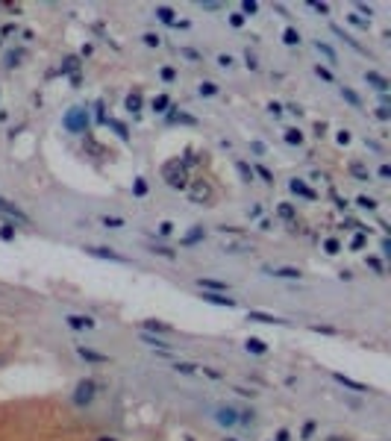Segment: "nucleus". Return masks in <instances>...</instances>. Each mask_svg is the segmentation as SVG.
Returning a JSON list of instances; mask_svg holds the SVG:
<instances>
[{
	"label": "nucleus",
	"instance_id": "obj_29",
	"mask_svg": "<svg viewBox=\"0 0 391 441\" xmlns=\"http://www.w3.org/2000/svg\"><path fill=\"white\" fill-rule=\"evenodd\" d=\"M356 206H359V209H368V212H374V209H376V200H374V197H365V194H362V197H356Z\"/></svg>",
	"mask_w": 391,
	"mask_h": 441
},
{
	"label": "nucleus",
	"instance_id": "obj_58",
	"mask_svg": "<svg viewBox=\"0 0 391 441\" xmlns=\"http://www.w3.org/2000/svg\"><path fill=\"white\" fill-rule=\"evenodd\" d=\"M18 59H21V53H9V56H6V62H9V68H15V65H18Z\"/></svg>",
	"mask_w": 391,
	"mask_h": 441
},
{
	"label": "nucleus",
	"instance_id": "obj_31",
	"mask_svg": "<svg viewBox=\"0 0 391 441\" xmlns=\"http://www.w3.org/2000/svg\"><path fill=\"white\" fill-rule=\"evenodd\" d=\"M127 109H130V112H138V109H141V94H138V91L127 97Z\"/></svg>",
	"mask_w": 391,
	"mask_h": 441
},
{
	"label": "nucleus",
	"instance_id": "obj_50",
	"mask_svg": "<svg viewBox=\"0 0 391 441\" xmlns=\"http://www.w3.org/2000/svg\"><path fill=\"white\" fill-rule=\"evenodd\" d=\"M230 24H233V27H244V15H241V12H233V15H230Z\"/></svg>",
	"mask_w": 391,
	"mask_h": 441
},
{
	"label": "nucleus",
	"instance_id": "obj_35",
	"mask_svg": "<svg viewBox=\"0 0 391 441\" xmlns=\"http://www.w3.org/2000/svg\"><path fill=\"white\" fill-rule=\"evenodd\" d=\"M156 233H159V236H165V238L174 236V224H171V220H162V224L156 227Z\"/></svg>",
	"mask_w": 391,
	"mask_h": 441
},
{
	"label": "nucleus",
	"instance_id": "obj_56",
	"mask_svg": "<svg viewBox=\"0 0 391 441\" xmlns=\"http://www.w3.org/2000/svg\"><path fill=\"white\" fill-rule=\"evenodd\" d=\"M174 77H177V71H174V68H162V80H165V83H171Z\"/></svg>",
	"mask_w": 391,
	"mask_h": 441
},
{
	"label": "nucleus",
	"instance_id": "obj_1",
	"mask_svg": "<svg viewBox=\"0 0 391 441\" xmlns=\"http://www.w3.org/2000/svg\"><path fill=\"white\" fill-rule=\"evenodd\" d=\"M162 177H165V183H168L171 188H177V191H186V188H188L186 165H183L180 159H174V162H165V168H162Z\"/></svg>",
	"mask_w": 391,
	"mask_h": 441
},
{
	"label": "nucleus",
	"instance_id": "obj_4",
	"mask_svg": "<svg viewBox=\"0 0 391 441\" xmlns=\"http://www.w3.org/2000/svg\"><path fill=\"white\" fill-rule=\"evenodd\" d=\"M188 197L194 200V203H206V200H212V188L206 180H194V183H188Z\"/></svg>",
	"mask_w": 391,
	"mask_h": 441
},
{
	"label": "nucleus",
	"instance_id": "obj_63",
	"mask_svg": "<svg viewBox=\"0 0 391 441\" xmlns=\"http://www.w3.org/2000/svg\"><path fill=\"white\" fill-rule=\"evenodd\" d=\"M97 441H115V438H109V435H103V438H97Z\"/></svg>",
	"mask_w": 391,
	"mask_h": 441
},
{
	"label": "nucleus",
	"instance_id": "obj_30",
	"mask_svg": "<svg viewBox=\"0 0 391 441\" xmlns=\"http://www.w3.org/2000/svg\"><path fill=\"white\" fill-rule=\"evenodd\" d=\"M103 124H109V127H112V130H115V133H118L121 138H130V133H127V127H124L121 121H109V118H106Z\"/></svg>",
	"mask_w": 391,
	"mask_h": 441
},
{
	"label": "nucleus",
	"instance_id": "obj_42",
	"mask_svg": "<svg viewBox=\"0 0 391 441\" xmlns=\"http://www.w3.org/2000/svg\"><path fill=\"white\" fill-rule=\"evenodd\" d=\"M103 224H106V227H115V230H118V227H124V218H115V215H103Z\"/></svg>",
	"mask_w": 391,
	"mask_h": 441
},
{
	"label": "nucleus",
	"instance_id": "obj_57",
	"mask_svg": "<svg viewBox=\"0 0 391 441\" xmlns=\"http://www.w3.org/2000/svg\"><path fill=\"white\" fill-rule=\"evenodd\" d=\"M336 138H339V144H350V133H347V130H339Z\"/></svg>",
	"mask_w": 391,
	"mask_h": 441
},
{
	"label": "nucleus",
	"instance_id": "obj_17",
	"mask_svg": "<svg viewBox=\"0 0 391 441\" xmlns=\"http://www.w3.org/2000/svg\"><path fill=\"white\" fill-rule=\"evenodd\" d=\"M141 333H150V336H153V333H171V326L162 323V321H144L141 323Z\"/></svg>",
	"mask_w": 391,
	"mask_h": 441
},
{
	"label": "nucleus",
	"instance_id": "obj_25",
	"mask_svg": "<svg viewBox=\"0 0 391 441\" xmlns=\"http://www.w3.org/2000/svg\"><path fill=\"white\" fill-rule=\"evenodd\" d=\"M174 371H177V373H186V376H188V373H197L200 368H197V365H191V362H177V365H174Z\"/></svg>",
	"mask_w": 391,
	"mask_h": 441
},
{
	"label": "nucleus",
	"instance_id": "obj_6",
	"mask_svg": "<svg viewBox=\"0 0 391 441\" xmlns=\"http://www.w3.org/2000/svg\"><path fill=\"white\" fill-rule=\"evenodd\" d=\"M65 323H68L71 329H80V333H88V329L97 326L94 318H88V315H65Z\"/></svg>",
	"mask_w": 391,
	"mask_h": 441
},
{
	"label": "nucleus",
	"instance_id": "obj_53",
	"mask_svg": "<svg viewBox=\"0 0 391 441\" xmlns=\"http://www.w3.org/2000/svg\"><path fill=\"white\" fill-rule=\"evenodd\" d=\"M376 118H379V121H388V118H391L388 106H379V109H376Z\"/></svg>",
	"mask_w": 391,
	"mask_h": 441
},
{
	"label": "nucleus",
	"instance_id": "obj_55",
	"mask_svg": "<svg viewBox=\"0 0 391 441\" xmlns=\"http://www.w3.org/2000/svg\"><path fill=\"white\" fill-rule=\"evenodd\" d=\"M244 59H247V68H250V71H259V65H256V56L250 50H247V56H244Z\"/></svg>",
	"mask_w": 391,
	"mask_h": 441
},
{
	"label": "nucleus",
	"instance_id": "obj_15",
	"mask_svg": "<svg viewBox=\"0 0 391 441\" xmlns=\"http://www.w3.org/2000/svg\"><path fill=\"white\" fill-rule=\"evenodd\" d=\"M85 253H91V256H100V259H112V262H124L115 250H109V247H85Z\"/></svg>",
	"mask_w": 391,
	"mask_h": 441
},
{
	"label": "nucleus",
	"instance_id": "obj_44",
	"mask_svg": "<svg viewBox=\"0 0 391 441\" xmlns=\"http://www.w3.org/2000/svg\"><path fill=\"white\" fill-rule=\"evenodd\" d=\"M315 47H318V50H321L323 56H326V59H329V62H336V53H332V47H326V44H323V41H318V44H315Z\"/></svg>",
	"mask_w": 391,
	"mask_h": 441
},
{
	"label": "nucleus",
	"instance_id": "obj_34",
	"mask_svg": "<svg viewBox=\"0 0 391 441\" xmlns=\"http://www.w3.org/2000/svg\"><path fill=\"white\" fill-rule=\"evenodd\" d=\"M0 238H3V241H12V238H15V227H12V224H3V227H0Z\"/></svg>",
	"mask_w": 391,
	"mask_h": 441
},
{
	"label": "nucleus",
	"instance_id": "obj_16",
	"mask_svg": "<svg viewBox=\"0 0 391 441\" xmlns=\"http://www.w3.org/2000/svg\"><path fill=\"white\" fill-rule=\"evenodd\" d=\"M141 341L147 344V347H153V350H159V353H168L171 347L165 344V341H159L156 336H150V333H141Z\"/></svg>",
	"mask_w": 391,
	"mask_h": 441
},
{
	"label": "nucleus",
	"instance_id": "obj_3",
	"mask_svg": "<svg viewBox=\"0 0 391 441\" xmlns=\"http://www.w3.org/2000/svg\"><path fill=\"white\" fill-rule=\"evenodd\" d=\"M62 124H65V130H71V133H85L88 130V115H85V109H71Z\"/></svg>",
	"mask_w": 391,
	"mask_h": 441
},
{
	"label": "nucleus",
	"instance_id": "obj_7",
	"mask_svg": "<svg viewBox=\"0 0 391 441\" xmlns=\"http://www.w3.org/2000/svg\"><path fill=\"white\" fill-rule=\"evenodd\" d=\"M203 300L206 303H215V306H227V309L236 306V300L230 294H221V291H203Z\"/></svg>",
	"mask_w": 391,
	"mask_h": 441
},
{
	"label": "nucleus",
	"instance_id": "obj_11",
	"mask_svg": "<svg viewBox=\"0 0 391 441\" xmlns=\"http://www.w3.org/2000/svg\"><path fill=\"white\" fill-rule=\"evenodd\" d=\"M244 350L253 353V356H265V353H268V344H265L262 339H256V336H250V339L244 341Z\"/></svg>",
	"mask_w": 391,
	"mask_h": 441
},
{
	"label": "nucleus",
	"instance_id": "obj_19",
	"mask_svg": "<svg viewBox=\"0 0 391 441\" xmlns=\"http://www.w3.org/2000/svg\"><path fill=\"white\" fill-rule=\"evenodd\" d=\"M0 212H6V215H12V218H18V220H27V215H24L15 203H9V200H0Z\"/></svg>",
	"mask_w": 391,
	"mask_h": 441
},
{
	"label": "nucleus",
	"instance_id": "obj_33",
	"mask_svg": "<svg viewBox=\"0 0 391 441\" xmlns=\"http://www.w3.org/2000/svg\"><path fill=\"white\" fill-rule=\"evenodd\" d=\"M253 174H259V177H262L265 183H271V186H273V174H271L268 168H265V165H256V168H253Z\"/></svg>",
	"mask_w": 391,
	"mask_h": 441
},
{
	"label": "nucleus",
	"instance_id": "obj_47",
	"mask_svg": "<svg viewBox=\"0 0 391 441\" xmlns=\"http://www.w3.org/2000/svg\"><path fill=\"white\" fill-rule=\"evenodd\" d=\"M133 191H136L138 197H144V194H147V183H144V180H136V186H133Z\"/></svg>",
	"mask_w": 391,
	"mask_h": 441
},
{
	"label": "nucleus",
	"instance_id": "obj_18",
	"mask_svg": "<svg viewBox=\"0 0 391 441\" xmlns=\"http://www.w3.org/2000/svg\"><path fill=\"white\" fill-rule=\"evenodd\" d=\"M156 18L162 21V24H171V27H177V21H174V9H168V6H156Z\"/></svg>",
	"mask_w": 391,
	"mask_h": 441
},
{
	"label": "nucleus",
	"instance_id": "obj_12",
	"mask_svg": "<svg viewBox=\"0 0 391 441\" xmlns=\"http://www.w3.org/2000/svg\"><path fill=\"white\" fill-rule=\"evenodd\" d=\"M365 80H368V83L374 85L376 91H382V94L388 91V80H385V77H379L376 71H365Z\"/></svg>",
	"mask_w": 391,
	"mask_h": 441
},
{
	"label": "nucleus",
	"instance_id": "obj_38",
	"mask_svg": "<svg viewBox=\"0 0 391 441\" xmlns=\"http://www.w3.org/2000/svg\"><path fill=\"white\" fill-rule=\"evenodd\" d=\"M141 41H144L147 47H159V44H162V38H159L156 33H144V38H141Z\"/></svg>",
	"mask_w": 391,
	"mask_h": 441
},
{
	"label": "nucleus",
	"instance_id": "obj_28",
	"mask_svg": "<svg viewBox=\"0 0 391 441\" xmlns=\"http://www.w3.org/2000/svg\"><path fill=\"white\" fill-rule=\"evenodd\" d=\"M350 174H353V177H359V180H365V183L371 180V174H368V168H362L359 162H353V165H350Z\"/></svg>",
	"mask_w": 391,
	"mask_h": 441
},
{
	"label": "nucleus",
	"instance_id": "obj_23",
	"mask_svg": "<svg viewBox=\"0 0 391 441\" xmlns=\"http://www.w3.org/2000/svg\"><path fill=\"white\" fill-rule=\"evenodd\" d=\"M276 212H280V218H286V220L297 218V212H294V206H291V203H280V206H276Z\"/></svg>",
	"mask_w": 391,
	"mask_h": 441
},
{
	"label": "nucleus",
	"instance_id": "obj_9",
	"mask_svg": "<svg viewBox=\"0 0 391 441\" xmlns=\"http://www.w3.org/2000/svg\"><path fill=\"white\" fill-rule=\"evenodd\" d=\"M268 273H273V277H280V280H300L303 273H300V268H289V265H283V268H265Z\"/></svg>",
	"mask_w": 391,
	"mask_h": 441
},
{
	"label": "nucleus",
	"instance_id": "obj_24",
	"mask_svg": "<svg viewBox=\"0 0 391 441\" xmlns=\"http://www.w3.org/2000/svg\"><path fill=\"white\" fill-rule=\"evenodd\" d=\"M286 144H303V133L300 130H286Z\"/></svg>",
	"mask_w": 391,
	"mask_h": 441
},
{
	"label": "nucleus",
	"instance_id": "obj_51",
	"mask_svg": "<svg viewBox=\"0 0 391 441\" xmlns=\"http://www.w3.org/2000/svg\"><path fill=\"white\" fill-rule=\"evenodd\" d=\"M268 112H271L273 118H280V115H283V106H280V103H268Z\"/></svg>",
	"mask_w": 391,
	"mask_h": 441
},
{
	"label": "nucleus",
	"instance_id": "obj_22",
	"mask_svg": "<svg viewBox=\"0 0 391 441\" xmlns=\"http://www.w3.org/2000/svg\"><path fill=\"white\" fill-rule=\"evenodd\" d=\"M197 94H200V97H215V94H218V85L215 83H200L197 85Z\"/></svg>",
	"mask_w": 391,
	"mask_h": 441
},
{
	"label": "nucleus",
	"instance_id": "obj_8",
	"mask_svg": "<svg viewBox=\"0 0 391 441\" xmlns=\"http://www.w3.org/2000/svg\"><path fill=\"white\" fill-rule=\"evenodd\" d=\"M289 188H291V194H297V197H306V200H315V197H318V194H315V191H312V188L303 183V180H291Z\"/></svg>",
	"mask_w": 391,
	"mask_h": 441
},
{
	"label": "nucleus",
	"instance_id": "obj_14",
	"mask_svg": "<svg viewBox=\"0 0 391 441\" xmlns=\"http://www.w3.org/2000/svg\"><path fill=\"white\" fill-rule=\"evenodd\" d=\"M332 379H336V382H341L344 389H353V391H368V385H365V382H356V379H350V376H344V373H332Z\"/></svg>",
	"mask_w": 391,
	"mask_h": 441
},
{
	"label": "nucleus",
	"instance_id": "obj_39",
	"mask_svg": "<svg viewBox=\"0 0 391 441\" xmlns=\"http://www.w3.org/2000/svg\"><path fill=\"white\" fill-rule=\"evenodd\" d=\"M315 77H321L323 83H332V71L321 68V65H315Z\"/></svg>",
	"mask_w": 391,
	"mask_h": 441
},
{
	"label": "nucleus",
	"instance_id": "obj_13",
	"mask_svg": "<svg viewBox=\"0 0 391 441\" xmlns=\"http://www.w3.org/2000/svg\"><path fill=\"white\" fill-rule=\"evenodd\" d=\"M197 289H203V291H227L230 286H227L224 280H203V277H200V280H197Z\"/></svg>",
	"mask_w": 391,
	"mask_h": 441
},
{
	"label": "nucleus",
	"instance_id": "obj_45",
	"mask_svg": "<svg viewBox=\"0 0 391 441\" xmlns=\"http://www.w3.org/2000/svg\"><path fill=\"white\" fill-rule=\"evenodd\" d=\"M365 262H368V268H374L376 273H382V262H379V259H376V256H368V259H365Z\"/></svg>",
	"mask_w": 391,
	"mask_h": 441
},
{
	"label": "nucleus",
	"instance_id": "obj_64",
	"mask_svg": "<svg viewBox=\"0 0 391 441\" xmlns=\"http://www.w3.org/2000/svg\"><path fill=\"white\" fill-rule=\"evenodd\" d=\"M227 441H238V438H227Z\"/></svg>",
	"mask_w": 391,
	"mask_h": 441
},
{
	"label": "nucleus",
	"instance_id": "obj_36",
	"mask_svg": "<svg viewBox=\"0 0 391 441\" xmlns=\"http://www.w3.org/2000/svg\"><path fill=\"white\" fill-rule=\"evenodd\" d=\"M341 97H344V100H347V103H353V106H362V100H359V97H356V94H353V91H350V88H347V85L341 88Z\"/></svg>",
	"mask_w": 391,
	"mask_h": 441
},
{
	"label": "nucleus",
	"instance_id": "obj_40",
	"mask_svg": "<svg viewBox=\"0 0 391 441\" xmlns=\"http://www.w3.org/2000/svg\"><path fill=\"white\" fill-rule=\"evenodd\" d=\"M323 250H326V253H339L341 244L336 241V238H326V241H323Z\"/></svg>",
	"mask_w": 391,
	"mask_h": 441
},
{
	"label": "nucleus",
	"instance_id": "obj_52",
	"mask_svg": "<svg viewBox=\"0 0 391 441\" xmlns=\"http://www.w3.org/2000/svg\"><path fill=\"white\" fill-rule=\"evenodd\" d=\"M153 253H156V256H165V259H174V256H177L174 250H168V247H156Z\"/></svg>",
	"mask_w": 391,
	"mask_h": 441
},
{
	"label": "nucleus",
	"instance_id": "obj_43",
	"mask_svg": "<svg viewBox=\"0 0 391 441\" xmlns=\"http://www.w3.org/2000/svg\"><path fill=\"white\" fill-rule=\"evenodd\" d=\"M203 236H206V233H203V230H200V227H197V230H194V233H188V236L183 238V241H186V244H194V241H200V238H203Z\"/></svg>",
	"mask_w": 391,
	"mask_h": 441
},
{
	"label": "nucleus",
	"instance_id": "obj_60",
	"mask_svg": "<svg viewBox=\"0 0 391 441\" xmlns=\"http://www.w3.org/2000/svg\"><path fill=\"white\" fill-rule=\"evenodd\" d=\"M276 441H291L289 429H280V432H276Z\"/></svg>",
	"mask_w": 391,
	"mask_h": 441
},
{
	"label": "nucleus",
	"instance_id": "obj_10",
	"mask_svg": "<svg viewBox=\"0 0 391 441\" xmlns=\"http://www.w3.org/2000/svg\"><path fill=\"white\" fill-rule=\"evenodd\" d=\"M77 356L85 359V362H97V365H106L109 356L106 353H97V350H88V347H77Z\"/></svg>",
	"mask_w": 391,
	"mask_h": 441
},
{
	"label": "nucleus",
	"instance_id": "obj_21",
	"mask_svg": "<svg viewBox=\"0 0 391 441\" xmlns=\"http://www.w3.org/2000/svg\"><path fill=\"white\" fill-rule=\"evenodd\" d=\"M236 171L241 174V180H244V183H253V177H256V174H253V168H250L247 162H236Z\"/></svg>",
	"mask_w": 391,
	"mask_h": 441
},
{
	"label": "nucleus",
	"instance_id": "obj_59",
	"mask_svg": "<svg viewBox=\"0 0 391 441\" xmlns=\"http://www.w3.org/2000/svg\"><path fill=\"white\" fill-rule=\"evenodd\" d=\"M379 177H382V180H388V177H391V168H388V165H379Z\"/></svg>",
	"mask_w": 391,
	"mask_h": 441
},
{
	"label": "nucleus",
	"instance_id": "obj_26",
	"mask_svg": "<svg viewBox=\"0 0 391 441\" xmlns=\"http://www.w3.org/2000/svg\"><path fill=\"white\" fill-rule=\"evenodd\" d=\"M250 321H262V323H283L273 315H265V312H250Z\"/></svg>",
	"mask_w": 391,
	"mask_h": 441
},
{
	"label": "nucleus",
	"instance_id": "obj_54",
	"mask_svg": "<svg viewBox=\"0 0 391 441\" xmlns=\"http://www.w3.org/2000/svg\"><path fill=\"white\" fill-rule=\"evenodd\" d=\"M200 371H203L209 379H221V371H215V368H200Z\"/></svg>",
	"mask_w": 391,
	"mask_h": 441
},
{
	"label": "nucleus",
	"instance_id": "obj_41",
	"mask_svg": "<svg viewBox=\"0 0 391 441\" xmlns=\"http://www.w3.org/2000/svg\"><path fill=\"white\" fill-rule=\"evenodd\" d=\"M238 424L250 426V424H253V412H250V409H244V412H238Z\"/></svg>",
	"mask_w": 391,
	"mask_h": 441
},
{
	"label": "nucleus",
	"instance_id": "obj_27",
	"mask_svg": "<svg viewBox=\"0 0 391 441\" xmlns=\"http://www.w3.org/2000/svg\"><path fill=\"white\" fill-rule=\"evenodd\" d=\"M77 68H80V59H77V56H68V59L62 62V74H74Z\"/></svg>",
	"mask_w": 391,
	"mask_h": 441
},
{
	"label": "nucleus",
	"instance_id": "obj_49",
	"mask_svg": "<svg viewBox=\"0 0 391 441\" xmlns=\"http://www.w3.org/2000/svg\"><path fill=\"white\" fill-rule=\"evenodd\" d=\"M241 9H244L247 15H253L256 9H259V3H253V0H244V3H241Z\"/></svg>",
	"mask_w": 391,
	"mask_h": 441
},
{
	"label": "nucleus",
	"instance_id": "obj_32",
	"mask_svg": "<svg viewBox=\"0 0 391 441\" xmlns=\"http://www.w3.org/2000/svg\"><path fill=\"white\" fill-rule=\"evenodd\" d=\"M168 106H171L168 94H159V97H156V100H153V109H156V112H165Z\"/></svg>",
	"mask_w": 391,
	"mask_h": 441
},
{
	"label": "nucleus",
	"instance_id": "obj_48",
	"mask_svg": "<svg viewBox=\"0 0 391 441\" xmlns=\"http://www.w3.org/2000/svg\"><path fill=\"white\" fill-rule=\"evenodd\" d=\"M218 65H221V68H233V56H230V53H221V56H218Z\"/></svg>",
	"mask_w": 391,
	"mask_h": 441
},
{
	"label": "nucleus",
	"instance_id": "obj_37",
	"mask_svg": "<svg viewBox=\"0 0 391 441\" xmlns=\"http://www.w3.org/2000/svg\"><path fill=\"white\" fill-rule=\"evenodd\" d=\"M347 21H350L353 27H365V30H368V24H371V21H365V18L356 15V12H350V15H347Z\"/></svg>",
	"mask_w": 391,
	"mask_h": 441
},
{
	"label": "nucleus",
	"instance_id": "obj_46",
	"mask_svg": "<svg viewBox=\"0 0 391 441\" xmlns=\"http://www.w3.org/2000/svg\"><path fill=\"white\" fill-rule=\"evenodd\" d=\"M350 247H353V250H362V247H365V233H359V236H353V241H350Z\"/></svg>",
	"mask_w": 391,
	"mask_h": 441
},
{
	"label": "nucleus",
	"instance_id": "obj_2",
	"mask_svg": "<svg viewBox=\"0 0 391 441\" xmlns=\"http://www.w3.org/2000/svg\"><path fill=\"white\" fill-rule=\"evenodd\" d=\"M94 397H97V382H94V379H83V382L77 385V391H74V403H77V406H88Z\"/></svg>",
	"mask_w": 391,
	"mask_h": 441
},
{
	"label": "nucleus",
	"instance_id": "obj_5",
	"mask_svg": "<svg viewBox=\"0 0 391 441\" xmlns=\"http://www.w3.org/2000/svg\"><path fill=\"white\" fill-rule=\"evenodd\" d=\"M215 421H218L221 426H227V429L236 426L238 424V409L236 406H218L215 409Z\"/></svg>",
	"mask_w": 391,
	"mask_h": 441
},
{
	"label": "nucleus",
	"instance_id": "obj_61",
	"mask_svg": "<svg viewBox=\"0 0 391 441\" xmlns=\"http://www.w3.org/2000/svg\"><path fill=\"white\" fill-rule=\"evenodd\" d=\"M312 432H315V424H312V421H309V424L303 426V438H309V435H312Z\"/></svg>",
	"mask_w": 391,
	"mask_h": 441
},
{
	"label": "nucleus",
	"instance_id": "obj_20",
	"mask_svg": "<svg viewBox=\"0 0 391 441\" xmlns=\"http://www.w3.org/2000/svg\"><path fill=\"white\" fill-rule=\"evenodd\" d=\"M283 41H286L289 47H294V44H300V33H297L294 27H286V30H283Z\"/></svg>",
	"mask_w": 391,
	"mask_h": 441
},
{
	"label": "nucleus",
	"instance_id": "obj_62",
	"mask_svg": "<svg viewBox=\"0 0 391 441\" xmlns=\"http://www.w3.org/2000/svg\"><path fill=\"white\" fill-rule=\"evenodd\" d=\"M259 215H262V206L256 203V206H253V209H250V218H259Z\"/></svg>",
	"mask_w": 391,
	"mask_h": 441
}]
</instances>
